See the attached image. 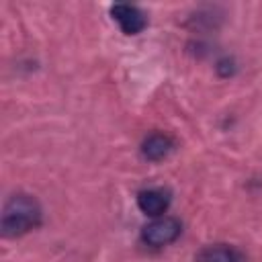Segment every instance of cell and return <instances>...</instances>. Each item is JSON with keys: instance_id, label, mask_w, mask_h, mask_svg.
Listing matches in <instances>:
<instances>
[{"instance_id": "obj_1", "label": "cell", "mask_w": 262, "mask_h": 262, "mask_svg": "<svg viewBox=\"0 0 262 262\" xmlns=\"http://www.w3.org/2000/svg\"><path fill=\"white\" fill-rule=\"evenodd\" d=\"M41 205L31 194H12L2 209L0 229L4 237H18L41 223Z\"/></svg>"}, {"instance_id": "obj_2", "label": "cell", "mask_w": 262, "mask_h": 262, "mask_svg": "<svg viewBox=\"0 0 262 262\" xmlns=\"http://www.w3.org/2000/svg\"><path fill=\"white\" fill-rule=\"evenodd\" d=\"M180 231H182V223L176 217L162 215V217H156L154 221H149L147 225H143L141 239L147 246L162 248V246H168V244L176 242L178 235H180Z\"/></svg>"}, {"instance_id": "obj_3", "label": "cell", "mask_w": 262, "mask_h": 262, "mask_svg": "<svg viewBox=\"0 0 262 262\" xmlns=\"http://www.w3.org/2000/svg\"><path fill=\"white\" fill-rule=\"evenodd\" d=\"M111 16L119 23V27L125 35H137L147 25V18H145L143 10L133 6V4H125V2L113 4L111 6Z\"/></svg>"}, {"instance_id": "obj_4", "label": "cell", "mask_w": 262, "mask_h": 262, "mask_svg": "<svg viewBox=\"0 0 262 262\" xmlns=\"http://www.w3.org/2000/svg\"><path fill=\"white\" fill-rule=\"evenodd\" d=\"M137 207L149 217H162L170 207V194L164 188H145L137 194Z\"/></svg>"}, {"instance_id": "obj_5", "label": "cell", "mask_w": 262, "mask_h": 262, "mask_svg": "<svg viewBox=\"0 0 262 262\" xmlns=\"http://www.w3.org/2000/svg\"><path fill=\"white\" fill-rule=\"evenodd\" d=\"M172 149H174V139L170 135H166V133H151L141 143L143 158L145 160H151V162L164 160Z\"/></svg>"}, {"instance_id": "obj_6", "label": "cell", "mask_w": 262, "mask_h": 262, "mask_svg": "<svg viewBox=\"0 0 262 262\" xmlns=\"http://www.w3.org/2000/svg\"><path fill=\"white\" fill-rule=\"evenodd\" d=\"M196 262H237V254L225 244H215L203 248L196 254Z\"/></svg>"}, {"instance_id": "obj_7", "label": "cell", "mask_w": 262, "mask_h": 262, "mask_svg": "<svg viewBox=\"0 0 262 262\" xmlns=\"http://www.w3.org/2000/svg\"><path fill=\"white\" fill-rule=\"evenodd\" d=\"M217 72H219V76L229 78V76L235 72V63H233V59H229V57L219 59V61H217Z\"/></svg>"}]
</instances>
